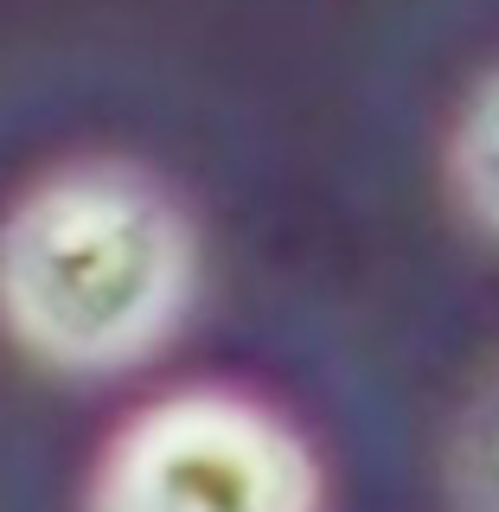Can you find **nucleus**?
Wrapping results in <instances>:
<instances>
[{"mask_svg": "<svg viewBox=\"0 0 499 512\" xmlns=\"http://www.w3.org/2000/svg\"><path fill=\"white\" fill-rule=\"evenodd\" d=\"M448 487H455L461 512H499V365L455 416V436H448Z\"/></svg>", "mask_w": 499, "mask_h": 512, "instance_id": "4", "label": "nucleus"}, {"mask_svg": "<svg viewBox=\"0 0 499 512\" xmlns=\"http://www.w3.org/2000/svg\"><path fill=\"white\" fill-rule=\"evenodd\" d=\"M84 512H320V468L282 410L173 391L116 429Z\"/></svg>", "mask_w": 499, "mask_h": 512, "instance_id": "2", "label": "nucleus"}, {"mask_svg": "<svg viewBox=\"0 0 499 512\" xmlns=\"http://www.w3.org/2000/svg\"><path fill=\"white\" fill-rule=\"evenodd\" d=\"M192 224L128 160H77L13 205L0 308L39 365L103 378L173 340L192 301Z\"/></svg>", "mask_w": 499, "mask_h": 512, "instance_id": "1", "label": "nucleus"}, {"mask_svg": "<svg viewBox=\"0 0 499 512\" xmlns=\"http://www.w3.org/2000/svg\"><path fill=\"white\" fill-rule=\"evenodd\" d=\"M448 173H455L461 205L480 218V231L499 237V71L468 96L448 141Z\"/></svg>", "mask_w": 499, "mask_h": 512, "instance_id": "3", "label": "nucleus"}]
</instances>
